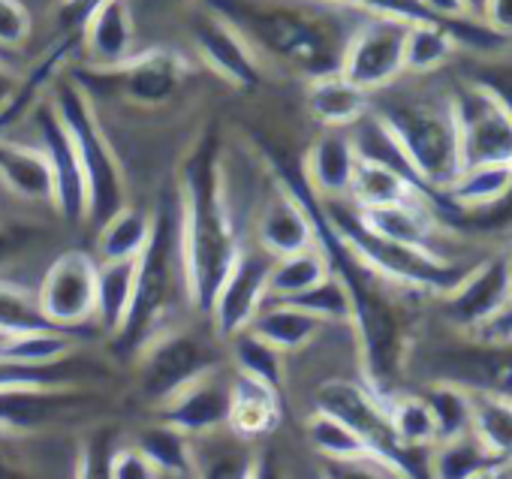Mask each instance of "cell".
<instances>
[{
    "mask_svg": "<svg viewBox=\"0 0 512 479\" xmlns=\"http://www.w3.org/2000/svg\"><path fill=\"white\" fill-rule=\"evenodd\" d=\"M269 163L275 169V181L281 187H287L305 205L311 226H314L317 251L323 254L329 275H335L341 281V287L347 290L350 326L356 332L359 362H362V374H365L362 383L380 398L401 392L398 383L404 377L410 347H413V320H410L404 302L392 293L395 287L389 281L374 275L341 242V235L332 229V223L323 211V199L305 181L302 166L290 163L284 154H275V151L269 154Z\"/></svg>",
    "mask_w": 512,
    "mask_h": 479,
    "instance_id": "1",
    "label": "cell"
},
{
    "mask_svg": "<svg viewBox=\"0 0 512 479\" xmlns=\"http://www.w3.org/2000/svg\"><path fill=\"white\" fill-rule=\"evenodd\" d=\"M178 235L187 302L208 317L211 302L241 254L223 172V148L208 127L178 166Z\"/></svg>",
    "mask_w": 512,
    "mask_h": 479,
    "instance_id": "2",
    "label": "cell"
},
{
    "mask_svg": "<svg viewBox=\"0 0 512 479\" xmlns=\"http://www.w3.org/2000/svg\"><path fill=\"white\" fill-rule=\"evenodd\" d=\"M256 52L308 82L341 73L347 43L365 13L329 0H205Z\"/></svg>",
    "mask_w": 512,
    "mask_h": 479,
    "instance_id": "3",
    "label": "cell"
},
{
    "mask_svg": "<svg viewBox=\"0 0 512 479\" xmlns=\"http://www.w3.org/2000/svg\"><path fill=\"white\" fill-rule=\"evenodd\" d=\"M187 296L181 266V235H178V199L175 190L160 199L151 211V235L145 251L136 257L133 302L124 326L112 335L121 356H139L154 338L169 332L175 299Z\"/></svg>",
    "mask_w": 512,
    "mask_h": 479,
    "instance_id": "4",
    "label": "cell"
},
{
    "mask_svg": "<svg viewBox=\"0 0 512 479\" xmlns=\"http://www.w3.org/2000/svg\"><path fill=\"white\" fill-rule=\"evenodd\" d=\"M323 211L332 223V229L341 235V242L383 281H389L398 290H419L431 296H446L467 272L470 266L452 263L440 257L437 251H422L410 245L389 242L365 226L353 202L344 199H323Z\"/></svg>",
    "mask_w": 512,
    "mask_h": 479,
    "instance_id": "5",
    "label": "cell"
},
{
    "mask_svg": "<svg viewBox=\"0 0 512 479\" xmlns=\"http://www.w3.org/2000/svg\"><path fill=\"white\" fill-rule=\"evenodd\" d=\"M374 115L386 127V133L392 136V142L398 145L401 157L407 160L413 175L422 181V187L446 202L443 190L461 172L458 130H455L449 97L389 103Z\"/></svg>",
    "mask_w": 512,
    "mask_h": 479,
    "instance_id": "6",
    "label": "cell"
},
{
    "mask_svg": "<svg viewBox=\"0 0 512 479\" xmlns=\"http://www.w3.org/2000/svg\"><path fill=\"white\" fill-rule=\"evenodd\" d=\"M52 109L58 112L64 130L70 133L79 166H82L85 196H88V217L85 220L100 226L121 205H127L124 202V193H127L124 166H121L103 124L97 118L91 94L76 79L73 82H58Z\"/></svg>",
    "mask_w": 512,
    "mask_h": 479,
    "instance_id": "7",
    "label": "cell"
},
{
    "mask_svg": "<svg viewBox=\"0 0 512 479\" xmlns=\"http://www.w3.org/2000/svg\"><path fill=\"white\" fill-rule=\"evenodd\" d=\"M317 410L344 422L362 440V446L368 449L371 458L389 464L404 479H431V470H428L431 449L407 446L392 428L386 401L380 395H374L365 383L344 380V377L326 380L317 389Z\"/></svg>",
    "mask_w": 512,
    "mask_h": 479,
    "instance_id": "8",
    "label": "cell"
},
{
    "mask_svg": "<svg viewBox=\"0 0 512 479\" xmlns=\"http://www.w3.org/2000/svg\"><path fill=\"white\" fill-rule=\"evenodd\" d=\"M187 76H190V64L172 49H148V52H136L118 67H94L88 73L82 70L73 73L79 85L97 82L106 94L142 109L166 106L184 88Z\"/></svg>",
    "mask_w": 512,
    "mask_h": 479,
    "instance_id": "9",
    "label": "cell"
},
{
    "mask_svg": "<svg viewBox=\"0 0 512 479\" xmlns=\"http://www.w3.org/2000/svg\"><path fill=\"white\" fill-rule=\"evenodd\" d=\"M461 169L482 163H512V118L506 109L473 79L449 94Z\"/></svg>",
    "mask_w": 512,
    "mask_h": 479,
    "instance_id": "10",
    "label": "cell"
},
{
    "mask_svg": "<svg viewBox=\"0 0 512 479\" xmlns=\"http://www.w3.org/2000/svg\"><path fill=\"white\" fill-rule=\"evenodd\" d=\"M139 392L148 404L160 407L175 392H181L196 377L217 368L214 350L181 329H169L160 338H154L139 356Z\"/></svg>",
    "mask_w": 512,
    "mask_h": 479,
    "instance_id": "11",
    "label": "cell"
},
{
    "mask_svg": "<svg viewBox=\"0 0 512 479\" xmlns=\"http://www.w3.org/2000/svg\"><path fill=\"white\" fill-rule=\"evenodd\" d=\"M43 320L58 332L85 329L97 311V260L85 251H64L37 287Z\"/></svg>",
    "mask_w": 512,
    "mask_h": 479,
    "instance_id": "12",
    "label": "cell"
},
{
    "mask_svg": "<svg viewBox=\"0 0 512 479\" xmlns=\"http://www.w3.org/2000/svg\"><path fill=\"white\" fill-rule=\"evenodd\" d=\"M407 28L410 25L401 19L365 16L347 43L344 61H341V76L368 94L392 85L404 73Z\"/></svg>",
    "mask_w": 512,
    "mask_h": 479,
    "instance_id": "13",
    "label": "cell"
},
{
    "mask_svg": "<svg viewBox=\"0 0 512 479\" xmlns=\"http://www.w3.org/2000/svg\"><path fill=\"white\" fill-rule=\"evenodd\" d=\"M269 269H272V257L263 251H244L238 254L235 266L229 269L226 281L220 284L214 302H211V323L217 338L229 341L241 332L250 329V323L256 320L269 302Z\"/></svg>",
    "mask_w": 512,
    "mask_h": 479,
    "instance_id": "14",
    "label": "cell"
},
{
    "mask_svg": "<svg viewBox=\"0 0 512 479\" xmlns=\"http://www.w3.org/2000/svg\"><path fill=\"white\" fill-rule=\"evenodd\" d=\"M443 299L452 326L476 335L512 302V260L491 257L485 263L470 266V272Z\"/></svg>",
    "mask_w": 512,
    "mask_h": 479,
    "instance_id": "15",
    "label": "cell"
},
{
    "mask_svg": "<svg viewBox=\"0 0 512 479\" xmlns=\"http://www.w3.org/2000/svg\"><path fill=\"white\" fill-rule=\"evenodd\" d=\"M190 34L196 43V55L214 76H220L226 85H232L238 91L260 88L263 64L256 58V52L247 46V40L226 19L214 16L211 10H202L193 19Z\"/></svg>",
    "mask_w": 512,
    "mask_h": 479,
    "instance_id": "16",
    "label": "cell"
},
{
    "mask_svg": "<svg viewBox=\"0 0 512 479\" xmlns=\"http://www.w3.org/2000/svg\"><path fill=\"white\" fill-rule=\"evenodd\" d=\"M34 124H37V136H40V148L52 166V178H55V208L61 211L64 220L70 223H82L88 217V196H85V178H82V166L73 148L70 133L64 130L58 112L49 106H37L34 109Z\"/></svg>",
    "mask_w": 512,
    "mask_h": 479,
    "instance_id": "17",
    "label": "cell"
},
{
    "mask_svg": "<svg viewBox=\"0 0 512 479\" xmlns=\"http://www.w3.org/2000/svg\"><path fill=\"white\" fill-rule=\"evenodd\" d=\"M160 422L187 434L199 437L217 428H226L229 416V377H220V371H208L187 383L181 392H175L166 404L157 407Z\"/></svg>",
    "mask_w": 512,
    "mask_h": 479,
    "instance_id": "18",
    "label": "cell"
},
{
    "mask_svg": "<svg viewBox=\"0 0 512 479\" xmlns=\"http://www.w3.org/2000/svg\"><path fill=\"white\" fill-rule=\"evenodd\" d=\"M256 242H260V251L269 254L272 260L317 248L314 226L305 205L281 184L275 196L263 205L260 220H256Z\"/></svg>",
    "mask_w": 512,
    "mask_h": 479,
    "instance_id": "19",
    "label": "cell"
},
{
    "mask_svg": "<svg viewBox=\"0 0 512 479\" xmlns=\"http://www.w3.org/2000/svg\"><path fill=\"white\" fill-rule=\"evenodd\" d=\"M79 389H4L0 392V434L40 431L82 404Z\"/></svg>",
    "mask_w": 512,
    "mask_h": 479,
    "instance_id": "20",
    "label": "cell"
},
{
    "mask_svg": "<svg viewBox=\"0 0 512 479\" xmlns=\"http://www.w3.org/2000/svg\"><path fill=\"white\" fill-rule=\"evenodd\" d=\"M284 419V395L256 383L244 374L229 377V416L226 428L241 440H260L269 437Z\"/></svg>",
    "mask_w": 512,
    "mask_h": 479,
    "instance_id": "21",
    "label": "cell"
},
{
    "mask_svg": "<svg viewBox=\"0 0 512 479\" xmlns=\"http://www.w3.org/2000/svg\"><path fill=\"white\" fill-rule=\"evenodd\" d=\"M256 467H260V455L253 443L235 437L229 428L190 437L193 479H256Z\"/></svg>",
    "mask_w": 512,
    "mask_h": 479,
    "instance_id": "22",
    "label": "cell"
},
{
    "mask_svg": "<svg viewBox=\"0 0 512 479\" xmlns=\"http://www.w3.org/2000/svg\"><path fill=\"white\" fill-rule=\"evenodd\" d=\"M82 40L94 67H118L133 58L136 25L130 0H103L82 25Z\"/></svg>",
    "mask_w": 512,
    "mask_h": 479,
    "instance_id": "23",
    "label": "cell"
},
{
    "mask_svg": "<svg viewBox=\"0 0 512 479\" xmlns=\"http://www.w3.org/2000/svg\"><path fill=\"white\" fill-rule=\"evenodd\" d=\"M359 154L344 130L323 133L302 160V175L320 199H344L353 184Z\"/></svg>",
    "mask_w": 512,
    "mask_h": 479,
    "instance_id": "24",
    "label": "cell"
},
{
    "mask_svg": "<svg viewBox=\"0 0 512 479\" xmlns=\"http://www.w3.org/2000/svg\"><path fill=\"white\" fill-rule=\"evenodd\" d=\"M347 196L362 211L386 208V205H401V202H425V205L443 211V205L431 193H425L413 178H407L404 172H398V169H392L386 163L368 160V157H359Z\"/></svg>",
    "mask_w": 512,
    "mask_h": 479,
    "instance_id": "25",
    "label": "cell"
},
{
    "mask_svg": "<svg viewBox=\"0 0 512 479\" xmlns=\"http://www.w3.org/2000/svg\"><path fill=\"white\" fill-rule=\"evenodd\" d=\"M0 184L25 202L55 208V178L40 145L0 139Z\"/></svg>",
    "mask_w": 512,
    "mask_h": 479,
    "instance_id": "26",
    "label": "cell"
},
{
    "mask_svg": "<svg viewBox=\"0 0 512 479\" xmlns=\"http://www.w3.org/2000/svg\"><path fill=\"white\" fill-rule=\"evenodd\" d=\"M455 214H482L503 208L512 199V163L467 166L443 190Z\"/></svg>",
    "mask_w": 512,
    "mask_h": 479,
    "instance_id": "27",
    "label": "cell"
},
{
    "mask_svg": "<svg viewBox=\"0 0 512 479\" xmlns=\"http://www.w3.org/2000/svg\"><path fill=\"white\" fill-rule=\"evenodd\" d=\"M305 103H308L311 118L329 130L356 127L371 112V94L347 82L341 73L308 82Z\"/></svg>",
    "mask_w": 512,
    "mask_h": 479,
    "instance_id": "28",
    "label": "cell"
},
{
    "mask_svg": "<svg viewBox=\"0 0 512 479\" xmlns=\"http://www.w3.org/2000/svg\"><path fill=\"white\" fill-rule=\"evenodd\" d=\"M356 211L368 229L389 238V242L422 248V251H437L434 248L437 220H434V208L425 202H401V205H386V208H371V211L356 208Z\"/></svg>",
    "mask_w": 512,
    "mask_h": 479,
    "instance_id": "29",
    "label": "cell"
},
{
    "mask_svg": "<svg viewBox=\"0 0 512 479\" xmlns=\"http://www.w3.org/2000/svg\"><path fill=\"white\" fill-rule=\"evenodd\" d=\"M323 326L326 323H320L317 317L290 302H266V308L256 314L247 332L287 356L305 350L323 332Z\"/></svg>",
    "mask_w": 512,
    "mask_h": 479,
    "instance_id": "30",
    "label": "cell"
},
{
    "mask_svg": "<svg viewBox=\"0 0 512 479\" xmlns=\"http://www.w3.org/2000/svg\"><path fill=\"white\" fill-rule=\"evenodd\" d=\"M440 380H452L467 389L497 392L512 401V341L509 344H482V350L455 356L449 371Z\"/></svg>",
    "mask_w": 512,
    "mask_h": 479,
    "instance_id": "31",
    "label": "cell"
},
{
    "mask_svg": "<svg viewBox=\"0 0 512 479\" xmlns=\"http://www.w3.org/2000/svg\"><path fill=\"white\" fill-rule=\"evenodd\" d=\"M70 52H73V37H64L61 43H55L25 76H22V85L16 88V94L0 106V139H4V133L10 130V127H16L22 118H28V115H34V109L40 106V100H43V91L58 79V73H61V67H64V61L70 58Z\"/></svg>",
    "mask_w": 512,
    "mask_h": 479,
    "instance_id": "32",
    "label": "cell"
},
{
    "mask_svg": "<svg viewBox=\"0 0 512 479\" xmlns=\"http://www.w3.org/2000/svg\"><path fill=\"white\" fill-rule=\"evenodd\" d=\"M470 434L491 458L512 464V401L497 392L470 389Z\"/></svg>",
    "mask_w": 512,
    "mask_h": 479,
    "instance_id": "33",
    "label": "cell"
},
{
    "mask_svg": "<svg viewBox=\"0 0 512 479\" xmlns=\"http://www.w3.org/2000/svg\"><path fill=\"white\" fill-rule=\"evenodd\" d=\"M151 235V214L136 205H121L112 217L100 223L97 232V263H121L136 260Z\"/></svg>",
    "mask_w": 512,
    "mask_h": 479,
    "instance_id": "34",
    "label": "cell"
},
{
    "mask_svg": "<svg viewBox=\"0 0 512 479\" xmlns=\"http://www.w3.org/2000/svg\"><path fill=\"white\" fill-rule=\"evenodd\" d=\"M79 350L73 332H13L0 329V362L7 365H55Z\"/></svg>",
    "mask_w": 512,
    "mask_h": 479,
    "instance_id": "35",
    "label": "cell"
},
{
    "mask_svg": "<svg viewBox=\"0 0 512 479\" xmlns=\"http://www.w3.org/2000/svg\"><path fill=\"white\" fill-rule=\"evenodd\" d=\"M133 284H136V260L121 263H97V311L94 323L115 335L124 326V317L133 302Z\"/></svg>",
    "mask_w": 512,
    "mask_h": 479,
    "instance_id": "36",
    "label": "cell"
},
{
    "mask_svg": "<svg viewBox=\"0 0 512 479\" xmlns=\"http://www.w3.org/2000/svg\"><path fill=\"white\" fill-rule=\"evenodd\" d=\"M329 275V266L317 248L293 254V257H278L272 260L269 269V302H287L311 287H317Z\"/></svg>",
    "mask_w": 512,
    "mask_h": 479,
    "instance_id": "37",
    "label": "cell"
},
{
    "mask_svg": "<svg viewBox=\"0 0 512 479\" xmlns=\"http://www.w3.org/2000/svg\"><path fill=\"white\" fill-rule=\"evenodd\" d=\"M229 353H232V365L238 374L284 395V383H287L284 353H278L275 347H269L266 341H260L250 332L229 338Z\"/></svg>",
    "mask_w": 512,
    "mask_h": 479,
    "instance_id": "38",
    "label": "cell"
},
{
    "mask_svg": "<svg viewBox=\"0 0 512 479\" xmlns=\"http://www.w3.org/2000/svg\"><path fill=\"white\" fill-rule=\"evenodd\" d=\"M422 398L428 401L437 425V443L470 434V389L452 380H434Z\"/></svg>",
    "mask_w": 512,
    "mask_h": 479,
    "instance_id": "39",
    "label": "cell"
},
{
    "mask_svg": "<svg viewBox=\"0 0 512 479\" xmlns=\"http://www.w3.org/2000/svg\"><path fill=\"white\" fill-rule=\"evenodd\" d=\"M386 401V410H389V419H392V428L395 434L413 446V449H431L437 446V425H434V413L428 407V401L422 395H413V392H395Z\"/></svg>",
    "mask_w": 512,
    "mask_h": 479,
    "instance_id": "40",
    "label": "cell"
},
{
    "mask_svg": "<svg viewBox=\"0 0 512 479\" xmlns=\"http://www.w3.org/2000/svg\"><path fill=\"white\" fill-rule=\"evenodd\" d=\"M133 446L145 452V458L160 470V476H190V437L157 422L136 434Z\"/></svg>",
    "mask_w": 512,
    "mask_h": 479,
    "instance_id": "41",
    "label": "cell"
},
{
    "mask_svg": "<svg viewBox=\"0 0 512 479\" xmlns=\"http://www.w3.org/2000/svg\"><path fill=\"white\" fill-rule=\"evenodd\" d=\"M491 464H497V458H491L476 443L473 434L437 443V446H431V455H428L431 479H473L476 473H482Z\"/></svg>",
    "mask_w": 512,
    "mask_h": 479,
    "instance_id": "42",
    "label": "cell"
},
{
    "mask_svg": "<svg viewBox=\"0 0 512 479\" xmlns=\"http://www.w3.org/2000/svg\"><path fill=\"white\" fill-rule=\"evenodd\" d=\"M305 431H308V440L311 446L323 455V458H332V461H344V458H365L368 449L362 446V440L344 425L338 422L335 416L323 413V410H314L305 422Z\"/></svg>",
    "mask_w": 512,
    "mask_h": 479,
    "instance_id": "43",
    "label": "cell"
},
{
    "mask_svg": "<svg viewBox=\"0 0 512 479\" xmlns=\"http://www.w3.org/2000/svg\"><path fill=\"white\" fill-rule=\"evenodd\" d=\"M0 329L13 332H58L52 329L37 305V290L0 278Z\"/></svg>",
    "mask_w": 512,
    "mask_h": 479,
    "instance_id": "44",
    "label": "cell"
},
{
    "mask_svg": "<svg viewBox=\"0 0 512 479\" xmlns=\"http://www.w3.org/2000/svg\"><path fill=\"white\" fill-rule=\"evenodd\" d=\"M290 305L308 311L311 317H317L320 323H350V299L347 290L341 287V281L335 275H326L317 287H311L308 293L287 299Z\"/></svg>",
    "mask_w": 512,
    "mask_h": 479,
    "instance_id": "45",
    "label": "cell"
},
{
    "mask_svg": "<svg viewBox=\"0 0 512 479\" xmlns=\"http://www.w3.org/2000/svg\"><path fill=\"white\" fill-rule=\"evenodd\" d=\"M115 437L112 431L100 428L91 437H85V443L79 446L76 455V467H73V479H112V452H115Z\"/></svg>",
    "mask_w": 512,
    "mask_h": 479,
    "instance_id": "46",
    "label": "cell"
},
{
    "mask_svg": "<svg viewBox=\"0 0 512 479\" xmlns=\"http://www.w3.org/2000/svg\"><path fill=\"white\" fill-rule=\"evenodd\" d=\"M320 479H404V476L389 464L365 455V458H344V461L323 458Z\"/></svg>",
    "mask_w": 512,
    "mask_h": 479,
    "instance_id": "47",
    "label": "cell"
},
{
    "mask_svg": "<svg viewBox=\"0 0 512 479\" xmlns=\"http://www.w3.org/2000/svg\"><path fill=\"white\" fill-rule=\"evenodd\" d=\"M329 4H341L350 7L356 13L365 16H389V19H401L407 25H419V22H434L416 0H329ZM443 25V22H440Z\"/></svg>",
    "mask_w": 512,
    "mask_h": 479,
    "instance_id": "48",
    "label": "cell"
},
{
    "mask_svg": "<svg viewBox=\"0 0 512 479\" xmlns=\"http://www.w3.org/2000/svg\"><path fill=\"white\" fill-rule=\"evenodd\" d=\"M31 37V13L22 0H0V52L10 55Z\"/></svg>",
    "mask_w": 512,
    "mask_h": 479,
    "instance_id": "49",
    "label": "cell"
},
{
    "mask_svg": "<svg viewBox=\"0 0 512 479\" xmlns=\"http://www.w3.org/2000/svg\"><path fill=\"white\" fill-rule=\"evenodd\" d=\"M112 479H160V470L133 443H121L112 452Z\"/></svg>",
    "mask_w": 512,
    "mask_h": 479,
    "instance_id": "50",
    "label": "cell"
},
{
    "mask_svg": "<svg viewBox=\"0 0 512 479\" xmlns=\"http://www.w3.org/2000/svg\"><path fill=\"white\" fill-rule=\"evenodd\" d=\"M476 85H482L503 109L506 115L512 118V64H491V67H482L476 76H473Z\"/></svg>",
    "mask_w": 512,
    "mask_h": 479,
    "instance_id": "51",
    "label": "cell"
},
{
    "mask_svg": "<svg viewBox=\"0 0 512 479\" xmlns=\"http://www.w3.org/2000/svg\"><path fill=\"white\" fill-rule=\"evenodd\" d=\"M13 437H19V434H0V479H40L31 458H25L16 449Z\"/></svg>",
    "mask_w": 512,
    "mask_h": 479,
    "instance_id": "52",
    "label": "cell"
},
{
    "mask_svg": "<svg viewBox=\"0 0 512 479\" xmlns=\"http://www.w3.org/2000/svg\"><path fill=\"white\" fill-rule=\"evenodd\" d=\"M482 25L500 34L503 40H512V0H485Z\"/></svg>",
    "mask_w": 512,
    "mask_h": 479,
    "instance_id": "53",
    "label": "cell"
},
{
    "mask_svg": "<svg viewBox=\"0 0 512 479\" xmlns=\"http://www.w3.org/2000/svg\"><path fill=\"white\" fill-rule=\"evenodd\" d=\"M416 4L434 19V22H443V25H458L464 19H473L464 7V0H416Z\"/></svg>",
    "mask_w": 512,
    "mask_h": 479,
    "instance_id": "54",
    "label": "cell"
},
{
    "mask_svg": "<svg viewBox=\"0 0 512 479\" xmlns=\"http://www.w3.org/2000/svg\"><path fill=\"white\" fill-rule=\"evenodd\" d=\"M473 338L479 344H509L512 341V302L488 326H482Z\"/></svg>",
    "mask_w": 512,
    "mask_h": 479,
    "instance_id": "55",
    "label": "cell"
},
{
    "mask_svg": "<svg viewBox=\"0 0 512 479\" xmlns=\"http://www.w3.org/2000/svg\"><path fill=\"white\" fill-rule=\"evenodd\" d=\"M103 4V0H61L58 4V19L61 25L73 28V31H82V25L88 22V16Z\"/></svg>",
    "mask_w": 512,
    "mask_h": 479,
    "instance_id": "56",
    "label": "cell"
},
{
    "mask_svg": "<svg viewBox=\"0 0 512 479\" xmlns=\"http://www.w3.org/2000/svg\"><path fill=\"white\" fill-rule=\"evenodd\" d=\"M22 76H25V73H19V70L10 64V58L0 55V106H4V103L16 94V88L22 85Z\"/></svg>",
    "mask_w": 512,
    "mask_h": 479,
    "instance_id": "57",
    "label": "cell"
},
{
    "mask_svg": "<svg viewBox=\"0 0 512 479\" xmlns=\"http://www.w3.org/2000/svg\"><path fill=\"white\" fill-rule=\"evenodd\" d=\"M25 248V232L16 229H0V263L13 260Z\"/></svg>",
    "mask_w": 512,
    "mask_h": 479,
    "instance_id": "58",
    "label": "cell"
},
{
    "mask_svg": "<svg viewBox=\"0 0 512 479\" xmlns=\"http://www.w3.org/2000/svg\"><path fill=\"white\" fill-rule=\"evenodd\" d=\"M256 479H284L281 464L275 458H260V467H256Z\"/></svg>",
    "mask_w": 512,
    "mask_h": 479,
    "instance_id": "59",
    "label": "cell"
},
{
    "mask_svg": "<svg viewBox=\"0 0 512 479\" xmlns=\"http://www.w3.org/2000/svg\"><path fill=\"white\" fill-rule=\"evenodd\" d=\"M473 479H512V464H503V461H497V464L485 467L482 473H476Z\"/></svg>",
    "mask_w": 512,
    "mask_h": 479,
    "instance_id": "60",
    "label": "cell"
},
{
    "mask_svg": "<svg viewBox=\"0 0 512 479\" xmlns=\"http://www.w3.org/2000/svg\"><path fill=\"white\" fill-rule=\"evenodd\" d=\"M464 7H467V13H470L476 22H482V7H485V0H464Z\"/></svg>",
    "mask_w": 512,
    "mask_h": 479,
    "instance_id": "61",
    "label": "cell"
},
{
    "mask_svg": "<svg viewBox=\"0 0 512 479\" xmlns=\"http://www.w3.org/2000/svg\"><path fill=\"white\" fill-rule=\"evenodd\" d=\"M166 4H187V0H166Z\"/></svg>",
    "mask_w": 512,
    "mask_h": 479,
    "instance_id": "62",
    "label": "cell"
},
{
    "mask_svg": "<svg viewBox=\"0 0 512 479\" xmlns=\"http://www.w3.org/2000/svg\"><path fill=\"white\" fill-rule=\"evenodd\" d=\"M0 55H4V52H0ZM4 58H7V55H4Z\"/></svg>",
    "mask_w": 512,
    "mask_h": 479,
    "instance_id": "63",
    "label": "cell"
},
{
    "mask_svg": "<svg viewBox=\"0 0 512 479\" xmlns=\"http://www.w3.org/2000/svg\"><path fill=\"white\" fill-rule=\"evenodd\" d=\"M509 260H512V257H509Z\"/></svg>",
    "mask_w": 512,
    "mask_h": 479,
    "instance_id": "64",
    "label": "cell"
}]
</instances>
